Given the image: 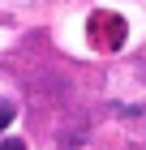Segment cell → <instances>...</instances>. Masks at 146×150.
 <instances>
[{"instance_id":"7a4b0ae2","label":"cell","mask_w":146,"mask_h":150,"mask_svg":"<svg viewBox=\"0 0 146 150\" xmlns=\"http://www.w3.org/2000/svg\"><path fill=\"white\" fill-rule=\"evenodd\" d=\"M0 150H26V142H22V137H4V142H0Z\"/></svg>"},{"instance_id":"6da1fadb","label":"cell","mask_w":146,"mask_h":150,"mask_svg":"<svg viewBox=\"0 0 146 150\" xmlns=\"http://www.w3.org/2000/svg\"><path fill=\"white\" fill-rule=\"evenodd\" d=\"M13 116H17V107H13L9 99H0V129H9V125H13Z\"/></svg>"}]
</instances>
